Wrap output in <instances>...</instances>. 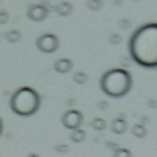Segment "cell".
<instances>
[{
	"instance_id": "obj_1",
	"label": "cell",
	"mask_w": 157,
	"mask_h": 157,
	"mask_svg": "<svg viewBox=\"0 0 157 157\" xmlns=\"http://www.w3.org/2000/svg\"><path fill=\"white\" fill-rule=\"evenodd\" d=\"M128 54L135 64L157 69V22H149L132 32L128 39Z\"/></svg>"
},
{
	"instance_id": "obj_2",
	"label": "cell",
	"mask_w": 157,
	"mask_h": 157,
	"mask_svg": "<svg viewBox=\"0 0 157 157\" xmlns=\"http://www.w3.org/2000/svg\"><path fill=\"white\" fill-rule=\"evenodd\" d=\"M133 76L125 68H112L100 78V90L110 98H123L132 91Z\"/></svg>"
},
{
	"instance_id": "obj_3",
	"label": "cell",
	"mask_w": 157,
	"mask_h": 157,
	"mask_svg": "<svg viewBox=\"0 0 157 157\" xmlns=\"http://www.w3.org/2000/svg\"><path fill=\"white\" fill-rule=\"evenodd\" d=\"M9 106L19 117H32L41 108V95L31 86H21L12 93Z\"/></svg>"
},
{
	"instance_id": "obj_4",
	"label": "cell",
	"mask_w": 157,
	"mask_h": 157,
	"mask_svg": "<svg viewBox=\"0 0 157 157\" xmlns=\"http://www.w3.org/2000/svg\"><path fill=\"white\" fill-rule=\"evenodd\" d=\"M36 48L42 54H52L59 49V37L54 32H44L36 39Z\"/></svg>"
},
{
	"instance_id": "obj_5",
	"label": "cell",
	"mask_w": 157,
	"mask_h": 157,
	"mask_svg": "<svg viewBox=\"0 0 157 157\" xmlns=\"http://www.w3.org/2000/svg\"><path fill=\"white\" fill-rule=\"evenodd\" d=\"M83 122H85V115L81 113V110H76V108H68L61 117L63 127L71 130V132L76 128H83Z\"/></svg>"
},
{
	"instance_id": "obj_6",
	"label": "cell",
	"mask_w": 157,
	"mask_h": 157,
	"mask_svg": "<svg viewBox=\"0 0 157 157\" xmlns=\"http://www.w3.org/2000/svg\"><path fill=\"white\" fill-rule=\"evenodd\" d=\"M25 15L27 19H31L32 22H42L48 19L49 15V7L44 4H31L25 9Z\"/></svg>"
},
{
	"instance_id": "obj_7",
	"label": "cell",
	"mask_w": 157,
	"mask_h": 157,
	"mask_svg": "<svg viewBox=\"0 0 157 157\" xmlns=\"http://www.w3.org/2000/svg\"><path fill=\"white\" fill-rule=\"evenodd\" d=\"M110 130H112L113 133H117V135H123V133L128 130V123H127V117L123 115V113H120V115H117L115 118L110 122Z\"/></svg>"
},
{
	"instance_id": "obj_8",
	"label": "cell",
	"mask_w": 157,
	"mask_h": 157,
	"mask_svg": "<svg viewBox=\"0 0 157 157\" xmlns=\"http://www.w3.org/2000/svg\"><path fill=\"white\" fill-rule=\"evenodd\" d=\"M75 68V63L69 58H59L52 63V69H54L58 75H66V73H71Z\"/></svg>"
},
{
	"instance_id": "obj_9",
	"label": "cell",
	"mask_w": 157,
	"mask_h": 157,
	"mask_svg": "<svg viewBox=\"0 0 157 157\" xmlns=\"http://www.w3.org/2000/svg\"><path fill=\"white\" fill-rule=\"evenodd\" d=\"M73 10H75V7L68 0H63V2H59L56 5H49V12H56L59 17H69L73 14Z\"/></svg>"
},
{
	"instance_id": "obj_10",
	"label": "cell",
	"mask_w": 157,
	"mask_h": 157,
	"mask_svg": "<svg viewBox=\"0 0 157 157\" xmlns=\"http://www.w3.org/2000/svg\"><path fill=\"white\" fill-rule=\"evenodd\" d=\"M90 127H91L93 130H96V132H103V130L108 127V123H106V120L103 118V117H93V118L90 120Z\"/></svg>"
},
{
	"instance_id": "obj_11",
	"label": "cell",
	"mask_w": 157,
	"mask_h": 157,
	"mask_svg": "<svg viewBox=\"0 0 157 157\" xmlns=\"http://www.w3.org/2000/svg\"><path fill=\"white\" fill-rule=\"evenodd\" d=\"M4 37H5V41L10 42V44H17V42H21V39H22V32L17 31V29H12V31L5 32Z\"/></svg>"
},
{
	"instance_id": "obj_12",
	"label": "cell",
	"mask_w": 157,
	"mask_h": 157,
	"mask_svg": "<svg viewBox=\"0 0 157 157\" xmlns=\"http://www.w3.org/2000/svg\"><path fill=\"white\" fill-rule=\"evenodd\" d=\"M86 139V130L85 128H76L73 132H69V140L75 144H79Z\"/></svg>"
},
{
	"instance_id": "obj_13",
	"label": "cell",
	"mask_w": 157,
	"mask_h": 157,
	"mask_svg": "<svg viewBox=\"0 0 157 157\" xmlns=\"http://www.w3.org/2000/svg\"><path fill=\"white\" fill-rule=\"evenodd\" d=\"M147 133H149V130H147V127L142 125V123H135V125L132 127V135L137 137V139H145Z\"/></svg>"
},
{
	"instance_id": "obj_14",
	"label": "cell",
	"mask_w": 157,
	"mask_h": 157,
	"mask_svg": "<svg viewBox=\"0 0 157 157\" xmlns=\"http://www.w3.org/2000/svg\"><path fill=\"white\" fill-rule=\"evenodd\" d=\"M103 5H105L103 0H86V9L91 12H100L103 9Z\"/></svg>"
},
{
	"instance_id": "obj_15",
	"label": "cell",
	"mask_w": 157,
	"mask_h": 157,
	"mask_svg": "<svg viewBox=\"0 0 157 157\" xmlns=\"http://www.w3.org/2000/svg\"><path fill=\"white\" fill-rule=\"evenodd\" d=\"M73 81L79 86L86 85V83H88V75H86L85 71H76V73H73Z\"/></svg>"
},
{
	"instance_id": "obj_16",
	"label": "cell",
	"mask_w": 157,
	"mask_h": 157,
	"mask_svg": "<svg viewBox=\"0 0 157 157\" xmlns=\"http://www.w3.org/2000/svg\"><path fill=\"white\" fill-rule=\"evenodd\" d=\"M112 157H133V154L127 147H118L115 152H112Z\"/></svg>"
},
{
	"instance_id": "obj_17",
	"label": "cell",
	"mask_w": 157,
	"mask_h": 157,
	"mask_svg": "<svg viewBox=\"0 0 157 157\" xmlns=\"http://www.w3.org/2000/svg\"><path fill=\"white\" fill-rule=\"evenodd\" d=\"M122 41H123V37H122L120 32H112V34L108 36V42L112 46H120V44H122Z\"/></svg>"
},
{
	"instance_id": "obj_18",
	"label": "cell",
	"mask_w": 157,
	"mask_h": 157,
	"mask_svg": "<svg viewBox=\"0 0 157 157\" xmlns=\"http://www.w3.org/2000/svg\"><path fill=\"white\" fill-rule=\"evenodd\" d=\"M132 19H127V17H123V19H120L118 21V27L122 29V31H128V29H132Z\"/></svg>"
},
{
	"instance_id": "obj_19",
	"label": "cell",
	"mask_w": 157,
	"mask_h": 157,
	"mask_svg": "<svg viewBox=\"0 0 157 157\" xmlns=\"http://www.w3.org/2000/svg\"><path fill=\"white\" fill-rule=\"evenodd\" d=\"M9 21H10V14H9V10H5V9H0V25L7 24Z\"/></svg>"
},
{
	"instance_id": "obj_20",
	"label": "cell",
	"mask_w": 157,
	"mask_h": 157,
	"mask_svg": "<svg viewBox=\"0 0 157 157\" xmlns=\"http://www.w3.org/2000/svg\"><path fill=\"white\" fill-rule=\"evenodd\" d=\"M54 152H58V154H68L69 152V145H66V144H56V145H54Z\"/></svg>"
},
{
	"instance_id": "obj_21",
	"label": "cell",
	"mask_w": 157,
	"mask_h": 157,
	"mask_svg": "<svg viewBox=\"0 0 157 157\" xmlns=\"http://www.w3.org/2000/svg\"><path fill=\"white\" fill-rule=\"evenodd\" d=\"M96 108H98V110H108L110 108V103L106 101V100H100V101L96 103Z\"/></svg>"
},
{
	"instance_id": "obj_22",
	"label": "cell",
	"mask_w": 157,
	"mask_h": 157,
	"mask_svg": "<svg viewBox=\"0 0 157 157\" xmlns=\"http://www.w3.org/2000/svg\"><path fill=\"white\" fill-rule=\"evenodd\" d=\"M105 145L108 147V149L112 150V152H115V150H117V149H118V147H120L118 144H115V142H105Z\"/></svg>"
},
{
	"instance_id": "obj_23",
	"label": "cell",
	"mask_w": 157,
	"mask_h": 157,
	"mask_svg": "<svg viewBox=\"0 0 157 157\" xmlns=\"http://www.w3.org/2000/svg\"><path fill=\"white\" fill-rule=\"evenodd\" d=\"M147 106H149V108H157V100L155 98H149L147 100Z\"/></svg>"
},
{
	"instance_id": "obj_24",
	"label": "cell",
	"mask_w": 157,
	"mask_h": 157,
	"mask_svg": "<svg viewBox=\"0 0 157 157\" xmlns=\"http://www.w3.org/2000/svg\"><path fill=\"white\" fill-rule=\"evenodd\" d=\"M140 123H142V125H149V123H150V118H149V117H140Z\"/></svg>"
},
{
	"instance_id": "obj_25",
	"label": "cell",
	"mask_w": 157,
	"mask_h": 157,
	"mask_svg": "<svg viewBox=\"0 0 157 157\" xmlns=\"http://www.w3.org/2000/svg\"><path fill=\"white\" fill-rule=\"evenodd\" d=\"M112 4L115 5V7H122L123 2H122V0H112Z\"/></svg>"
},
{
	"instance_id": "obj_26",
	"label": "cell",
	"mask_w": 157,
	"mask_h": 157,
	"mask_svg": "<svg viewBox=\"0 0 157 157\" xmlns=\"http://www.w3.org/2000/svg\"><path fill=\"white\" fill-rule=\"evenodd\" d=\"M4 133V122H2V117H0V137Z\"/></svg>"
},
{
	"instance_id": "obj_27",
	"label": "cell",
	"mask_w": 157,
	"mask_h": 157,
	"mask_svg": "<svg viewBox=\"0 0 157 157\" xmlns=\"http://www.w3.org/2000/svg\"><path fill=\"white\" fill-rule=\"evenodd\" d=\"M25 157H41V155H39V154H36V152H31V154H27Z\"/></svg>"
},
{
	"instance_id": "obj_28",
	"label": "cell",
	"mask_w": 157,
	"mask_h": 157,
	"mask_svg": "<svg viewBox=\"0 0 157 157\" xmlns=\"http://www.w3.org/2000/svg\"><path fill=\"white\" fill-rule=\"evenodd\" d=\"M68 106H69V108H73V106H75V100H68Z\"/></svg>"
},
{
	"instance_id": "obj_29",
	"label": "cell",
	"mask_w": 157,
	"mask_h": 157,
	"mask_svg": "<svg viewBox=\"0 0 157 157\" xmlns=\"http://www.w3.org/2000/svg\"><path fill=\"white\" fill-rule=\"evenodd\" d=\"M132 2H140V0H132Z\"/></svg>"
},
{
	"instance_id": "obj_30",
	"label": "cell",
	"mask_w": 157,
	"mask_h": 157,
	"mask_svg": "<svg viewBox=\"0 0 157 157\" xmlns=\"http://www.w3.org/2000/svg\"><path fill=\"white\" fill-rule=\"evenodd\" d=\"M0 4H2V0H0Z\"/></svg>"
}]
</instances>
